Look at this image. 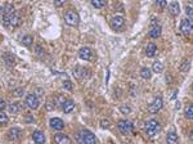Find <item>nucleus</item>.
<instances>
[{"label": "nucleus", "mask_w": 193, "mask_h": 144, "mask_svg": "<svg viewBox=\"0 0 193 144\" xmlns=\"http://www.w3.org/2000/svg\"><path fill=\"white\" fill-rule=\"evenodd\" d=\"M161 130V125L160 122L157 121L156 118H149L148 121H146L144 124V131L146 134L149 136V138H153L159 134V131Z\"/></svg>", "instance_id": "1"}, {"label": "nucleus", "mask_w": 193, "mask_h": 144, "mask_svg": "<svg viewBox=\"0 0 193 144\" xmlns=\"http://www.w3.org/2000/svg\"><path fill=\"white\" fill-rule=\"evenodd\" d=\"M77 136H78V142H80L81 144H98L95 135L93 134L90 130H86V129L81 130Z\"/></svg>", "instance_id": "2"}, {"label": "nucleus", "mask_w": 193, "mask_h": 144, "mask_svg": "<svg viewBox=\"0 0 193 144\" xmlns=\"http://www.w3.org/2000/svg\"><path fill=\"white\" fill-rule=\"evenodd\" d=\"M3 23L5 27H18L22 23V19L18 14H4L3 17Z\"/></svg>", "instance_id": "3"}, {"label": "nucleus", "mask_w": 193, "mask_h": 144, "mask_svg": "<svg viewBox=\"0 0 193 144\" xmlns=\"http://www.w3.org/2000/svg\"><path fill=\"white\" fill-rule=\"evenodd\" d=\"M64 22L68 26L76 27L78 23H80V16L75 12V10H68L66 14H64Z\"/></svg>", "instance_id": "4"}, {"label": "nucleus", "mask_w": 193, "mask_h": 144, "mask_svg": "<svg viewBox=\"0 0 193 144\" xmlns=\"http://www.w3.org/2000/svg\"><path fill=\"white\" fill-rule=\"evenodd\" d=\"M117 127H119V131L123 135H129L134 130V125L127 120H120L117 122Z\"/></svg>", "instance_id": "5"}, {"label": "nucleus", "mask_w": 193, "mask_h": 144, "mask_svg": "<svg viewBox=\"0 0 193 144\" xmlns=\"http://www.w3.org/2000/svg\"><path fill=\"white\" fill-rule=\"evenodd\" d=\"M26 106L30 108V110H38L39 106H40V99L36 94H28L26 97V100H25Z\"/></svg>", "instance_id": "6"}, {"label": "nucleus", "mask_w": 193, "mask_h": 144, "mask_svg": "<svg viewBox=\"0 0 193 144\" xmlns=\"http://www.w3.org/2000/svg\"><path fill=\"white\" fill-rule=\"evenodd\" d=\"M180 31L183 35L189 36L193 34V22L188 18H184L180 22Z\"/></svg>", "instance_id": "7"}, {"label": "nucleus", "mask_w": 193, "mask_h": 144, "mask_svg": "<svg viewBox=\"0 0 193 144\" xmlns=\"http://www.w3.org/2000/svg\"><path fill=\"white\" fill-rule=\"evenodd\" d=\"M162 107H163V100L161 97H156L153 100H152V103L148 106V111L151 112V113H157L159 111L162 110Z\"/></svg>", "instance_id": "8"}, {"label": "nucleus", "mask_w": 193, "mask_h": 144, "mask_svg": "<svg viewBox=\"0 0 193 144\" xmlns=\"http://www.w3.org/2000/svg\"><path fill=\"white\" fill-rule=\"evenodd\" d=\"M6 138L12 142H17L18 139L22 138V130L19 127H12L6 133Z\"/></svg>", "instance_id": "9"}, {"label": "nucleus", "mask_w": 193, "mask_h": 144, "mask_svg": "<svg viewBox=\"0 0 193 144\" xmlns=\"http://www.w3.org/2000/svg\"><path fill=\"white\" fill-rule=\"evenodd\" d=\"M124 25H125V19L121 16H115L111 19V27H112V30H115V31H120L121 28L124 27Z\"/></svg>", "instance_id": "10"}, {"label": "nucleus", "mask_w": 193, "mask_h": 144, "mask_svg": "<svg viewBox=\"0 0 193 144\" xmlns=\"http://www.w3.org/2000/svg\"><path fill=\"white\" fill-rule=\"evenodd\" d=\"M78 57H80L82 61L89 62L93 58V50L89 46H84V48H81L80 50H78Z\"/></svg>", "instance_id": "11"}, {"label": "nucleus", "mask_w": 193, "mask_h": 144, "mask_svg": "<svg viewBox=\"0 0 193 144\" xmlns=\"http://www.w3.org/2000/svg\"><path fill=\"white\" fill-rule=\"evenodd\" d=\"M49 124H50V127L54 129V130H57V131L62 130V129L64 127V122H63V120L59 118V117H53V118H50Z\"/></svg>", "instance_id": "12"}, {"label": "nucleus", "mask_w": 193, "mask_h": 144, "mask_svg": "<svg viewBox=\"0 0 193 144\" xmlns=\"http://www.w3.org/2000/svg\"><path fill=\"white\" fill-rule=\"evenodd\" d=\"M2 58H3V61H4V63L6 64L8 67H14L16 66V57H14L12 53H4L3 55H2Z\"/></svg>", "instance_id": "13"}, {"label": "nucleus", "mask_w": 193, "mask_h": 144, "mask_svg": "<svg viewBox=\"0 0 193 144\" xmlns=\"http://www.w3.org/2000/svg\"><path fill=\"white\" fill-rule=\"evenodd\" d=\"M54 143L55 144H71V139L68 138V136L66 134H55L54 136Z\"/></svg>", "instance_id": "14"}, {"label": "nucleus", "mask_w": 193, "mask_h": 144, "mask_svg": "<svg viewBox=\"0 0 193 144\" xmlns=\"http://www.w3.org/2000/svg\"><path fill=\"white\" fill-rule=\"evenodd\" d=\"M62 110L64 113H71L75 110V102L72 99H66L62 104Z\"/></svg>", "instance_id": "15"}, {"label": "nucleus", "mask_w": 193, "mask_h": 144, "mask_svg": "<svg viewBox=\"0 0 193 144\" xmlns=\"http://www.w3.org/2000/svg\"><path fill=\"white\" fill-rule=\"evenodd\" d=\"M32 140L35 142V144H45V135L40 130H35L32 133Z\"/></svg>", "instance_id": "16"}, {"label": "nucleus", "mask_w": 193, "mask_h": 144, "mask_svg": "<svg viewBox=\"0 0 193 144\" xmlns=\"http://www.w3.org/2000/svg\"><path fill=\"white\" fill-rule=\"evenodd\" d=\"M86 72H89V71H86L85 68H82L80 66H77V67L74 68V76L77 78V80H81V78H85L88 76Z\"/></svg>", "instance_id": "17"}, {"label": "nucleus", "mask_w": 193, "mask_h": 144, "mask_svg": "<svg viewBox=\"0 0 193 144\" xmlns=\"http://www.w3.org/2000/svg\"><path fill=\"white\" fill-rule=\"evenodd\" d=\"M169 12H170V14L173 17L179 16V14H180V5H179V3H178V2H173V3H171L169 5Z\"/></svg>", "instance_id": "18"}, {"label": "nucleus", "mask_w": 193, "mask_h": 144, "mask_svg": "<svg viewBox=\"0 0 193 144\" xmlns=\"http://www.w3.org/2000/svg\"><path fill=\"white\" fill-rule=\"evenodd\" d=\"M157 53V46L156 44H153V42H149V44L147 45L146 48V55L149 57V58H152V57H155Z\"/></svg>", "instance_id": "19"}, {"label": "nucleus", "mask_w": 193, "mask_h": 144, "mask_svg": "<svg viewBox=\"0 0 193 144\" xmlns=\"http://www.w3.org/2000/svg\"><path fill=\"white\" fill-rule=\"evenodd\" d=\"M161 31H162V28L161 26H155L151 28V31H149V36H151L152 39H159L160 36H161Z\"/></svg>", "instance_id": "20"}, {"label": "nucleus", "mask_w": 193, "mask_h": 144, "mask_svg": "<svg viewBox=\"0 0 193 144\" xmlns=\"http://www.w3.org/2000/svg\"><path fill=\"white\" fill-rule=\"evenodd\" d=\"M166 143L167 144H178V134L175 131H170L166 135Z\"/></svg>", "instance_id": "21"}, {"label": "nucleus", "mask_w": 193, "mask_h": 144, "mask_svg": "<svg viewBox=\"0 0 193 144\" xmlns=\"http://www.w3.org/2000/svg\"><path fill=\"white\" fill-rule=\"evenodd\" d=\"M140 76L144 78V80H149V78L152 77V70L148 67H143L140 70Z\"/></svg>", "instance_id": "22"}, {"label": "nucleus", "mask_w": 193, "mask_h": 144, "mask_svg": "<svg viewBox=\"0 0 193 144\" xmlns=\"http://www.w3.org/2000/svg\"><path fill=\"white\" fill-rule=\"evenodd\" d=\"M163 68H165V66H163V63L157 61L153 63L152 66V72H156V74H161V72H163Z\"/></svg>", "instance_id": "23"}, {"label": "nucleus", "mask_w": 193, "mask_h": 144, "mask_svg": "<svg viewBox=\"0 0 193 144\" xmlns=\"http://www.w3.org/2000/svg\"><path fill=\"white\" fill-rule=\"evenodd\" d=\"M8 122H9V117H8V114L4 113L3 111H0V126H5V125H8Z\"/></svg>", "instance_id": "24"}, {"label": "nucleus", "mask_w": 193, "mask_h": 144, "mask_svg": "<svg viewBox=\"0 0 193 144\" xmlns=\"http://www.w3.org/2000/svg\"><path fill=\"white\" fill-rule=\"evenodd\" d=\"M189 68H191L189 61H188V59H183V62L180 63V66H179V70H180L182 72H188Z\"/></svg>", "instance_id": "25"}, {"label": "nucleus", "mask_w": 193, "mask_h": 144, "mask_svg": "<svg viewBox=\"0 0 193 144\" xmlns=\"http://www.w3.org/2000/svg\"><path fill=\"white\" fill-rule=\"evenodd\" d=\"M32 42H34V38L31 35H25L22 38V44L26 45V46H31Z\"/></svg>", "instance_id": "26"}, {"label": "nucleus", "mask_w": 193, "mask_h": 144, "mask_svg": "<svg viewBox=\"0 0 193 144\" xmlns=\"http://www.w3.org/2000/svg\"><path fill=\"white\" fill-rule=\"evenodd\" d=\"M91 4L97 9H102L106 6V0H91Z\"/></svg>", "instance_id": "27"}, {"label": "nucleus", "mask_w": 193, "mask_h": 144, "mask_svg": "<svg viewBox=\"0 0 193 144\" xmlns=\"http://www.w3.org/2000/svg\"><path fill=\"white\" fill-rule=\"evenodd\" d=\"M8 111H9V113H13V114L18 113V112H19V106H18V103H10V104L8 106Z\"/></svg>", "instance_id": "28"}, {"label": "nucleus", "mask_w": 193, "mask_h": 144, "mask_svg": "<svg viewBox=\"0 0 193 144\" xmlns=\"http://www.w3.org/2000/svg\"><path fill=\"white\" fill-rule=\"evenodd\" d=\"M185 117L189 120H193V104H189L185 108Z\"/></svg>", "instance_id": "29"}, {"label": "nucleus", "mask_w": 193, "mask_h": 144, "mask_svg": "<svg viewBox=\"0 0 193 144\" xmlns=\"http://www.w3.org/2000/svg\"><path fill=\"white\" fill-rule=\"evenodd\" d=\"M4 10H5V14H14L16 13V8H14V5H12V4H5Z\"/></svg>", "instance_id": "30"}, {"label": "nucleus", "mask_w": 193, "mask_h": 144, "mask_svg": "<svg viewBox=\"0 0 193 144\" xmlns=\"http://www.w3.org/2000/svg\"><path fill=\"white\" fill-rule=\"evenodd\" d=\"M23 93H25V89L23 88H17V89H14L12 91V95L16 97V98H19V97L23 95Z\"/></svg>", "instance_id": "31"}, {"label": "nucleus", "mask_w": 193, "mask_h": 144, "mask_svg": "<svg viewBox=\"0 0 193 144\" xmlns=\"http://www.w3.org/2000/svg\"><path fill=\"white\" fill-rule=\"evenodd\" d=\"M62 86H63V89H66V90H68V91H71V90L74 89V84L71 82L70 80H64L63 84H62Z\"/></svg>", "instance_id": "32"}, {"label": "nucleus", "mask_w": 193, "mask_h": 144, "mask_svg": "<svg viewBox=\"0 0 193 144\" xmlns=\"http://www.w3.org/2000/svg\"><path fill=\"white\" fill-rule=\"evenodd\" d=\"M120 112L123 114H130L131 113V108L129 106H121L120 107Z\"/></svg>", "instance_id": "33"}, {"label": "nucleus", "mask_w": 193, "mask_h": 144, "mask_svg": "<svg viewBox=\"0 0 193 144\" xmlns=\"http://www.w3.org/2000/svg\"><path fill=\"white\" fill-rule=\"evenodd\" d=\"M156 5L159 6L160 9H165L167 6V2L166 0H156Z\"/></svg>", "instance_id": "34"}, {"label": "nucleus", "mask_w": 193, "mask_h": 144, "mask_svg": "<svg viewBox=\"0 0 193 144\" xmlns=\"http://www.w3.org/2000/svg\"><path fill=\"white\" fill-rule=\"evenodd\" d=\"M54 108H55V103L52 102V100H48V102L45 103V110L46 111H53Z\"/></svg>", "instance_id": "35"}, {"label": "nucleus", "mask_w": 193, "mask_h": 144, "mask_svg": "<svg viewBox=\"0 0 193 144\" xmlns=\"http://www.w3.org/2000/svg\"><path fill=\"white\" fill-rule=\"evenodd\" d=\"M185 13H187V16L189 17V19H193V8L191 5L185 6Z\"/></svg>", "instance_id": "36"}, {"label": "nucleus", "mask_w": 193, "mask_h": 144, "mask_svg": "<svg viewBox=\"0 0 193 144\" xmlns=\"http://www.w3.org/2000/svg\"><path fill=\"white\" fill-rule=\"evenodd\" d=\"M110 126H111L110 120H102V121H101V127H102V129H108Z\"/></svg>", "instance_id": "37"}, {"label": "nucleus", "mask_w": 193, "mask_h": 144, "mask_svg": "<svg viewBox=\"0 0 193 144\" xmlns=\"http://www.w3.org/2000/svg\"><path fill=\"white\" fill-rule=\"evenodd\" d=\"M66 2H67V0H54V6H55V8H61V6Z\"/></svg>", "instance_id": "38"}, {"label": "nucleus", "mask_w": 193, "mask_h": 144, "mask_svg": "<svg viewBox=\"0 0 193 144\" xmlns=\"http://www.w3.org/2000/svg\"><path fill=\"white\" fill-rule=\"evenodd\" d=\"M5 107H6V102L4 99L0 98V111H4L5 110Z\"/></svg>", "instance_id": "39"}, {"label": "nucleus", "mask_w": 193, "mask_h": 144, "mask_svg": "<svg viewBox=\"0 0 193 144\" xmlns=\"http://www.w3.org/2000/svg\"><path fill=\"white\" fill-rule=\"evenodd\" d=\"M42 52H44V50H42V48H41V46H36V49H35V53H36L38 55L42 54Z\"/></svg>", "instance_id": "40"}, {"label": "nucleus", "mask_w": 193, "mask_h": 144, "mask_svg": "<svg viewBox=\"0 0 193 144\" xmlns=\"http://www.w3.org/2000/svg\"><path fill=\"white\" fill-rule=\"evenodd\" d=\"M151 26H152V27L159 26V19H157V18H152V21H151Z\"/></svg>", "instance_id": "41"}, {"label": "nucleus", "mask_w": 193, "mask_h": 144, "mask_svg": "<svg viewBox=\"0 0 193 144\" xmlns=\"http://www.w3.org/2000/svg\"><path fill=\"white\" fill-rule=\"evenodd\" d=\"M179 107H180V103H179V102H176V106H175V108L178 110V108H179Z\"/></svg>", "instance_id": "42"}, {"label": "nucleus", "mask_w": 193, "mask_h": 144, "mask_svg": "<svg viewBox=\"0 0 193 144\" xmlns=\"http://www.w3.org/2000/svg\"><path fill=\"white\" fill-rule=\"evenodd\" d=\"M189 136H191V140H192V142H193V130H192V131H191V135H189Z\"/></svg>", "instance_id": "43"}, {"label": "nucleus", "mask_w": 193, "mask_h": 144, "mask_svg": "<svg viewBox=\"0 0 193 144\" xmlns=\"http://www.w3.org/2000/svg\"><path fill=\"white\" fill-rule=\"evenodd\" d=\"M3 10H4V9L2 8V6H0V13H3Z\"/></svg>", "instance_id": "44"}, {"label": "nucleus", "mask_w": 193, "mask_h": 144, "mask_svg": "<svg viewBox=\"0 0 193 144\" xmlns=\"http://www.w3.org/2000/svg\"><path fill=\"white\" fill-rule=\"evenodd\" d=\"M192 89H193V84H192Z\"/></svg>", "instance_id": "45"}]
</instances>
